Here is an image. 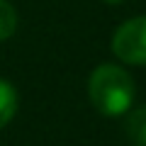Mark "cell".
I'll list each match as a JSON object with an SVG mask.
<instances>
[{
  "mask_svg": "<svg viewBox=\"0 0 146 146\" xmlns=\"http://www.w3.org/2000/svg\"><path fill=\"white\" fill-rule=\"evenodd\" d=\"M88 95L95 110L107 117H119L134 102V80L119 66H98L88 80Z\"/></svg>",
  "mask_w": 146,
  "mask_h": 146,
  "instance_id": "cell-1",
  "label": "cell"
},
{
  "mask_svg": "<svg viewBox=\"0 0 146 146\" xmlns=\"http://www.w3.org/2000/svg\"><path fill=\"white\" fill-rule=\"evenodd\" d=\"M112 51L127 63L146 66V15L127 20L112 39Z\"/></svg>",
  "mask_w": 146,
  "mask_h": 146,
  "instance_id": "cell-2",
  "label": "cell"
},
{
  "mask_svg": "<svg viewBox=\"0 0 146 146\" xmlns=\"http://www.w3.org/2000/svg\"><path fill=\"white\" fill-rule=\"evenodd\" d=\"M17 112V90L7 80L0 78V129L10 124Z\"/></svg>",
  "mask_w": 146,
  "mask_h": 146,
  "instance_id": "cell-3",
  "label": "cell"
},
{
  "mask_svg": "<svg viewBox=\"0 0 146 146\" xmlns=\"http://www.w3.org/2000/svg\"><path fill=\"white\" fill-rule=\"evenodd\" d=\"M127 134L134 146H146V107H139L127 122Z\"/></svg>",
  "mask_w": 146,
  "mask_h": 146,
  "instance_id": "cell-4",
  "label": "cell"
},
{
  "mask_svg": "<svg viewBox=\"0 0 146 146\" xmlns=\"http://www.w3.org/2000/svg\"><path fill=\"white\" fill-rule=\"evenodd\" d=\"M17 27V12L7 0H0V42L10 39Z\"/></svg>",
  "mask_w": 146,
  "mask_h": 146,
  "instance_id": "cell-5",
  "label": "cell"
},
{
  "mask_svg": "<svg viewBox=\"0 0 146 146\" xmlns=\"http://www.w3.org/2000/svg\"><path fill=\"white\" fill-rule=\"evenodd\" d=\"M105 3H110V5H117V3H122V0H105Z\"/></svg>",
  "mask_w": 146,
  "mask_h": 146,
  "instance_id": "cell-6",
  "label": "cell"
}]
</instances>
